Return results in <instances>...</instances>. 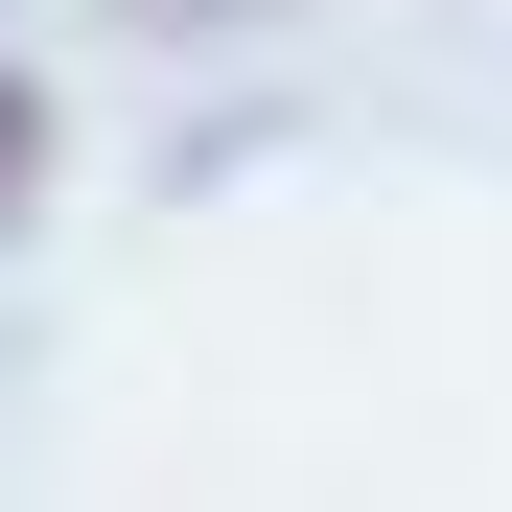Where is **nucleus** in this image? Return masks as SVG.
<instances>
[{
    "instance_id": "1",
    "label": "nucleus",
    "mask_w": 512,
    "mask_h": 512,
    "mask_svg": "<svg viewBox=\"0 0 512 512\" xmlns=\"http://www.w3.org/2000/svg\"><path fill=\"white\" fill-rule=\"evenodd\" d=\"M24 210H47V94L0 70V233H24Z\"/></svg>"
}]
</instances>
